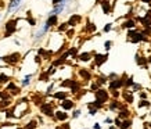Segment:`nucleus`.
I'll use <instances>...</instances> for the list:
<instances>
[{
    "label": "nucleus",
    "instance_id": "nucleus-32",
    "mask_svg": "<svg viewBox=\"0 0 151 129\" xmlns=\"http://www.w3.org/2000/svg\"><path fill=\"white\" fill-rule=\"evenodd\" d=\"M94 129H101L100 124H94Z\"/></svg>",
    "mask_w": 151,
    "mask_h": 129
},
{
    "label": "nucleus",
    "instance_id": "nucleus-14",
    "mask_svg": "<svg viewBox=\"0 0 151 129\" xmlns=\"http://www.w3.org/2000/svg\"><path fill=\"white\" fill-rule=\"evenodd\" d=\"M33 78V75L32 74H29V75H25L22 79H21V86H24V88H27V86H29L31 85V79Z\"/></svg>",
    "mask_w": 151,
    "mask_h": 129
},
{
    "label": "nucleus",
    "instance_id": "nucleus-25",
    "mask_svg": "<svg viewBox=\"0 0 151 129\" xmlns=\"http://www.w3.org/2000/svg\"><path fill=\"white\" fill-rule=\"evenodd\" d=\"M35 128H36V121H31L28 125H25L24 129H35Z\"/></svg>",
    "mask_w": 151,
    "mask_h": 129
},
{
    "label": "nucleus",
    "instance_id": "nucleus-6",
    "mask_svg": "<svg viewBox=\"0 0 151 129\" xmlns=\"http://www.w3.org/2000/svg\"><path fill=\"white\" fill-rule=\"evenodd\" d=\"M67 22H68L69 27H72V28L76 27V25H79V24L82 22V15H81V14H72Z\"/></svg>",
    "mask_w": 151,
    "mask_h": 129
},
{
    "label": "nucleus",
    "instance_id": "nucleus-33",
    "mask_svg": "<svg viewBox=\"0 0 151 129\" xmlns=\"http://www.w3.org/2000/svg\"><path fill=\"white\" fill-rule=\"evenodd\" d=\"M143 1H144V3H148V1H151V0H143Z\"/></svg>",
    "mask_w": 151,
    "mask_h": 129
},
{
    "label": "nucleus",
    "instance_id": "nucleus-36",
    "mask_svg": "<svg viewBox=\"0 0 151 129\" xmlns=\"http://www.w3.org/2000/svg\"><path fill=\"white\" fill-rule=\"evenodd\" d=\"M110 129H115V128H110Z\"/></svg>",
    "mask_w": 151,
    "mask_h": 129
},
{
    "label": "nucleus",
    "instance_id": "nucleus-9",
    "mask_svg": "<svg viewBox=\"0 0 151 129\" xmlns=\"http://www.w3.org/2000/svg\"><path fill=\"white\" fill-rule=\"evenodd\" d=\"M108 58V55L107 54H94V63H96L97 67H100L101 64H104L105 61Z\"/></svg>",
    "mask_w": 151,
    "mask_h": 129
},
{
    "label": "nucleus",
    "instance_id": "nucleus-23",
    "mask_svg": "<svg viewBox=\"0 0 151 129\" xmlns=\"http://www.w3.org/2000/svg\"><path fill=\"white\" fill-rule=\"evenodd\" d=\"M65 35H67V37H68V39H72L73 35H75V31H73V28H68V29L65 31Z\"/></svg>",
    "mask_w": 151,
    "mask_h": 129
},
{
    "label": "nucleus",
    "instance_id": "nucleus-8",
    "mask_svg": "<svg viewBox=\"0 0 151 129\" xmlns=\"http://www.w3.org/2000/svg\"><path fill=\"white\" fill-rule=\"evenodd\" d=\"M107 97H108V94H107L105 90H103V89H97L96 90V100H100L101 103H104L107 100Z\"/></svg>",
    "mask_w": 151,
    "mask_h": 129
},
{
    "label": "nucleus",
    "instance_id": "nucleus-34",
    "mask_svg": "<svg viewBox=\"0 0 151 129\" xmlns=\"http://www.w3.org/2000/svg\"><path fill=\"white\" fill-rule=\"evenodd\" d=\"M0 19H1V13H0Z\"/></svg>",
    "mask_w": 151,
    "mask_h": 129
},
{
    "label": "nucleus",
    "instance_id": "nucleus-18",
    "mask_svg": "<svg viewBox=\"0 0 151 129\" xmlns=\"http://www.w3.org/2000/svg\"><path fill=\"white\" fill-rule=\"evenodd\" d=\"M68 28H69L68 22H63V24H58V25H57V31H58V32H65Z\"/></svg>",
    "mask_w": 151,
    "mask_h": 129
},
{
    "label": "nucleus",
    "instance_id": "nucleus-21",
    "mask_svg": "<svg viewBox=\"0 0 151 129\" xmlns=\"http://www.w3.org/2000/svg\"><path fill=\"white\" fill-rule=\"evenodd\" d=\"M27 14H28V22H29V25H31V27H35V25H36V19L31 15V11H28Z\"/></svg>",
    "mask_w": 151,
    "mask_h": 129
},
{
    "label": "nucleus",
    "instance_id": "nucleus-13",
    "mask_svg": "<svg viewBox=\"0 0 151 129\" xmlns=\"http://www.w3.org/2000/svg\"><path fill=\"white\" fill-rule=\"evenodd\" d=\"M54 118L57 121H67L69 118V115L65 111H57V112H54Z\"/></svg>",
    "mask_w": 151,
    "mask_h": 129
},
{
    "label": "nucleus",
    "instance_id": "nucleus-12",
    "mask_svg": "<svg viewBox=\"0 0 151 129\" xmlns=\"http://www.w3.org/2000/svg\"><path fill=\"white\" fill-rule=\"evenodd\" d=\"M92 53H89V51H85V53H81V54L76 57L79 61H83V63H87V61L92 60Z\"/></svg>",
    "mask_w": 151,
    "mask_h": 129
},
{
    "label": "nucleus",
    "instance_id": "nucleus-30",
    "mask_svg": "<svg viewBox=\"0 0 151 129\" xmlns=\"http://www.w3.org/2000/svg\"><path fill=\"white\" fill-rule=\"evenodd\" d=\"M108 31H111V24H107L104 27V32H108Z\"/></svg>",
    "mask_w": 151,
    "mask_h": 129
},
{
    "label": "nucleus",
    "instance_id": "nucleus-31",
    "mask_svg": "<svg viewBox=\"0 0 151 129\" xmlns=\"http://www.w3.org/2000/svg\"><path fill=\"white\" fill-rule=\"evenodd\" d=\"M129 125H130V121H125V122L121 125V126H122V128H128Z\"/></svg>",
    "mask_w": 151,
    "mask_h": 129
},
{
    "label": "nucleus",
    "instance_id": "nucleus-5",
    "mask_svg": "<svg viewBox=\"0 0 151 129\" xmlns=\"http://www.w3.org/2000/svg\"><path fill=\"white\" fill-rule=\"evenodd\" d=\"M40 111L47 117H54V110H53V106L50 103H43L40 106Z\"/></svg>",
    "mask_w": 151,
    "mask_h": 129
},
{
    "label": "nucleus",
    "instance_id": "nucleus-27",
    "mask_svg": "<svg viewBox=\"0 0 151 129\" xmlns=\"http://www.w3.org/2000/svg\"><path fill=\"white\" fill-rule=\"evenodd\" d=\"M111 46H112V42H110V40H108V42H105V43H104L105 50H110V49H111Z\"/></svg>",
    "mask_w": 151,
    "mask_h": 129
},
{
    "label": "nucleus",
    "instance_id": "nucleus-29",
    "mask_svg": "<svg viewBox=\"0 0 151 129\" xmlns=\"http://www.w3.org/2000/svg\"><path fill=\"white\" fill-rule=\"evenodd\" d=\"M63 1H65V0H51V4L55 6V4H60V3H63Z\"/></svg>",
    "mask_w": 151,
    "mask_h": 129
},
{
    "label": "nucleus",
    "instance_id": "nucleus-17",
    "mask_svg": "<svg viewBox=\"0 0 151 129\" xmlns=\"http://www.w3.org/2000/svg\"><path fill=\"white\" fill-rule=\"evenodd\" d=\"M67 96H68V93L67 92H57V93H54V99H57V100H64V99H67Z\"/></svg>",
    "mask_w": 151,
    "mask_h": 129
},
{
    "label": "nucleus",
    "instance_id": "nucleus-1",
    "mask_svg": "<svg viewBox=\"0 0 151 129\" xmlns=\"http://www.w3.org/2000/svg\"><path fill=\"white\" fill-rule=\"evenodd\" d=\"M17 24H18V19H15V18H11L6 22V25H4V37H10L11 35L15 33V31H17Z\"/></svg>",
    "mask_w": 151,
    "mask_h": 129
},
{
    "label": "nucleus",
    "instance_id": "nucleus-35",
    "mask_svg": "<svg viewBox=\"0 0 151 129\" xmlns=\"http://www.w3.org/2000/svg\"><path fill=\"white\" fill-rule=\"evenodd\" d=\"M0 39H1V33H0Z\"/></svg>",
    "mask_w": 151,
    "mask_h": 129
},
{
    "label": "nucleus",
    "instance_id": "nucleus-15",
    "mask_svg": "<svg viewBox=\"0 0 151 129\" xmlns=\"http://www.w3.org/2000/svg\"><path fill=\"white\" fill-rule=\"evenodd\" d=\"M10 81H11L10 75L4 74V72H1V74H0V85H7Z\"/></svg>",
    "mask_w": 151,
    "mask_h": 129
},
{
    "label": "nucleus",
    "instance_id": "nucleus-24",
    "mask_svg": "<svg viewBox=\"0 0 151 129\" xmlns=\"http://www.w3.org/2000/svg\"><path fill=\"white\" fill-rule=\"evenodd\" d=\"M86 31H87V32H94V31H96V25H94V24H92V22H87Z\"/></svg>",
    "mask_w": 151,
    "mask_h": 129
},
{
    "label": "nucleus",
    "instance_id": "nucleus-4",
    "mask_svg": "<svg viewBox=\"0 0 151 129\" xmlns=\"http://www.w3.org/2000/svg\"><path fill=\"white\" fill-rule=\"evenodd\" d=\"M49 29H50V27L45 22V24H43V27H42L39 31H36V32H35V40H40V39H43V37L46 36V33L49 32Z\"/></svg>",
    "mask_w": 151,
    "mask_h": 129
},
{
    "label": "nucleus",
    "instance_id": "nucleus-26",
    "mask_svg": "<svg viewBox=\"0 0 151 129\" xmlns=\"http://www.w3.org/2000/svg\"><path fill=\"white\" fill-rule=\"evenodd\" d=\"M134 27V22L133 21H126V22L124 24V28H132Z\"/></svg>",
    "mask_w": 151,
    "mask_h": 129
},
{
    "label": "nucleus",
    "instance_id": "nucleus-28",
    "mask_svg": "<svg viewBox=\"0 0 151 129\" xmlns=\"http://www.w3.org/2000/svg\"><path fill=\"white\" fill-rule=\"evenodd\" d=\"M79 115H81V110H75L72 114V118H78Z\"/></svg>",
    "mask_w": 151,
    "mask_h": 129
},
{
    "label": "nucleus",
    "instance_id": "nucleus-2",
    "mask_svg": "<svg viewBox=\"0 0 151 129\" xmlns=\"http://www.w3.org/2000/svg\"><path fill=\"white\" fill-rule=\"evenodd\" d=\"M19 60H21V54H19V53H11V54H9V55L0 57V61L7 63V64H10V65H15Z\"/></svg>",
    "mask_w": 151,
    "mask_h": 129
},
{
    "label": "nucleus",
    "instance_id": "nucleus-19",
    "mask_svg": "<svg viewBox=\"0 0 151 129\" xmlns=\"http://www.w3.org/2000/svg\"><path fill=\"white\" fill-rule=\"evenodd\" d=\"M0 99L1 100H11V94L7 90H1L0 92Z\"/></svg>",
    "mask_w": 151,
    "mask_h": 129
},
{
    "label": "nucleus",
    "instance_id": "nucleus-3",
    "mask_svg": "<svg viewBox=\"0 0 151 129\" xmlns=\"http://www.w3.org/2000/svg\"><path fill=\"white\" fill-rule=\"evenodd\" d=\"M22 3V0H10L7 6V14H13L19 9V6Z\"/></svg>",
    "mask_w": 151,
    "mask_h": 129
},
{
    "label": "nucleus",
    "instance_id": "nucleus-10",
    "mask_svg": "<svg viewBox=\"0 0 151 129\" xmlns=\"http://www.w3.org/2000/svg\"><path fill=\"white\" fill-rule=\"evenodd\" d=\"M46 24L50 28L57 27V25H58V15H49L46 19Z\"/></svg>",
    "mask_w": 151,
    "mask_h": 129
},
{
    "label": "nucleus",
    "instance_id": "nucleus-7",
    "mask_svg": "<svg viewBox=\"0 0 151 129\" xmlns=\"http://www.w3.org/2000/svg\"><path fill=\"white\" fill-rule=\"evenodd\" d=\"M61 107H63V110H64V111L72 110L73 107H75V103H73V100L64 99V100H61Z\"/></svg>",
    "mask_w": 151,
    "mask_h": 129
},
{
    "label": "nucleus",
    "instance_id": "nucleus-20",
    "mask_svg": "<svg viewBox=\"0 0 151 129\" xmlns=\"http://www.w3.org/2000/svg\"><path fill=\"white\" fill-rule=\"evenodd\" d=\"M72 83H73V79H64V81L61 82V86H63V88H71Z\"/></svg>",
    "mask_w": 151,
    "mask_h": 129
},
{
    "label": "nucleus",
    "instance_id": "nucleus-11",
    "mask_svg": "<svg viewBox=\"0 0 151 129\" xmlns=\"http://www.w3.org/2000/svg\"><path fill=\"white\" fill-rule=\"evenodd\" d=\"M78 75L83 79V81H90V78H92V74H90V72H89L86 68H81V69H79V71H78Z\"/></svg>",
    "mask_w": 151,
    "mask_h": 129
},
{
    "label": "nucleus",
    "instance_id": "nucleus-16",
    "mask_svg": "<svg viewBox=\"0 0 151 129\" xmlns=\"http://www.w3.org/2000/svg\"><path fill=\"white\" fill-rule=\"evenodd\" d=\"M101 7H103V11H104L105 14H108L111 11V7H110L108 0H103V1H101Z\"/></svg>",
    "mask_w": 151,
    "mask_h": 129
},
{
    "label": "nucleus",
    "instance_id": "nucleus-22",
    "mask_svg": "<svg viewBox=\"0 0 151 129\" xmlns=\"http://www.w3.org/2000/svg\"><path fill=\"white\" fill-rule=\"evenodd\" d=\"M49 78H50V75L45 71V72H42V75L39 76V81H42V82H47V81H49Z\"/></svg>",
    "mask_w": 151,
    "mask_h": 129
}]
</instances>
